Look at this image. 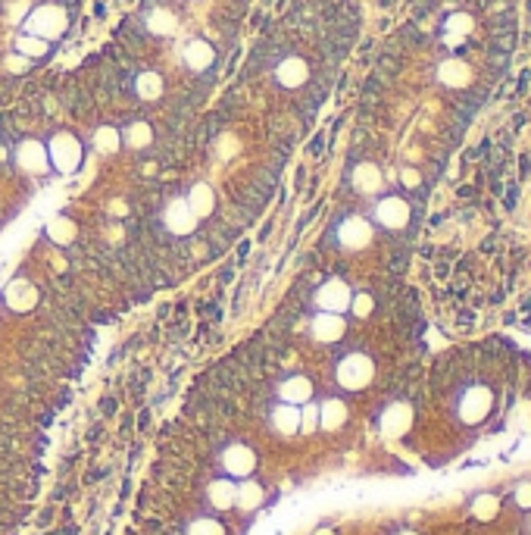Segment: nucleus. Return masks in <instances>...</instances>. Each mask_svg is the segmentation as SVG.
<instances>
[{
	"mask_svg": "<svg viewBox=\"0 0 531 535\" xmlns=\"http://www.w3.org/2000/svg\"><path fill=\"white\" fill-rule=\"evenodd\" d=\"M94 145H97L100 154H116L119 145H122V132H116V129H100V132H94Z\"/></svg>",
	"mask_w": 531,
	"mask_h": 535,
	"instance_id": "obj_22",
	"label": "nucleus"
},
{
	"mask_svg": "<svg viewBox=\"0 0 531 535\" xmlns=\"http://www.w3.org/2000/svg\"><path fill=\"white\" fill-rule=\"evenodd\" d=\"M185 535H225V526L212 516H197V520L187 522Z\"/></svg>",
	"mask_w": 531,
	"mask_h": 535,
	"instance_id": "obj_21",
	"label": "nucleus"
},
{
	"mask_svg": "<svg viewBox=\"0 0 531 535\" xmlns=\"http://www.w3.org/2000/svg\"><path fill=\"white\" fill-rule=\"evenodd\" d=\"M162 222H166V229L172 235H191L194 229H197L200 216L191 210V204L185 201V197H175V201H169V207L162 210Z\"/></svg>",
	"mask_w": 531,
	"mask_h": 535,
	"instance_id": "obj_6",
	"label": "nucleus"
},
{
	"mask_svg": "<svg viewBox=\"0 0 531 535\" xmlns=\"http://www.w3.org/2000/svg\"><path fill=\"white\" fill-rule=\"evenodd\" d=\"M516 504H519V507H525V510L531 507V482H522L516 488Z\"/></svg>",
	"mask_w": 531,
	"mask_h": 535,
	"instance_id": "obj_27",
	"label": "nucleus"
},
{
	"mask_svg": "<svg viewBox=\"0 0 531 535\" xmlns=\"http://www.w3.org/2000/svg\"><path fill=\"white\" fill-rule=\"evenodd\" d=\"M122 145L128 151H144V147L153 145V126L147 120H135L122 129Z\"/></svg>",
	"mask_w": 531,
	"mask_h": 535,
	"instance_id": "obj_15",
	"label": "nucleus"
},
{
	"mask_svg": "<svg viewBox=\"0 0 531 535\" xmlns=\"http://www.w3.org/2000/svg\"><path fill=\"white\" fill-rule=\"evenodd\" d=\"M350 304H353V313L356 316H369V313H372V297H369V295H353V297H350Z\"/></svg>",
	"mask_w": 531,
	"mask_h": 535,
	"instance_id": "obj_25",
	"label": "nucleus"
},
{
	"mask_svg": "<svg viewBox=\"0 0 531 535\" xmlns=\"http://www.w3.org/2000/svg\"><path fill=\"white\" fill-rule=\"evenodd\" d=\"M269 422H272V429L278 435H294L300 432V407L297 404H275L272 413H269Z\"/></svg>",
	"mask_w": 531,
	"mask_h": 535,
	"instance_id": "obj_11",
	"label": "nucleus"
},
{
	"mask_svg": "<svg viewBox=\"0 0 531 535\" xmlns=\"http://www.w3.org/2000/svg\"><path fill=\"white\" fill-rule=\"evenodd\" d=\"M16 160L19 166H22L28 176H44V172L50 170V157H47V147L41 145V141H22L16 151Z\"/></svg>",
	"mask_w": 531,
	"mask_h": 535,
	"instance_id": "obj_9",
	"label": "nucleus"
},
{
	"mask_svg": "<svg viewBox=\"0 0 531 535\" xmlns=\"http://www.w3.org/2000/svg\"><path fill=\"white\" fill-rule=\"evenodd\" d=\"M344 422H347V407H344V401L328 397V401L319 404V426H322L325 432H335V429H341Z\"/></svg>",
	"mask_w": 531,
	"mask_h": 535,
	"instance_id": "obj_16",
	"label": "nucleus"
},
{
	"mask_svg": "<svg viewBox=\"0 0 531 535\" xmlns=\"http://www.w3.org/2000/svg\"><path fill=\"white\" fill-rule=\"evenodd\" d=\"M350 297H353L350 285L341 282V279H331L316 291V307L325 310V313H344L350 307Z\"/></svg>",
	"mask_w": 531,
	"mask_h": 535,
	"instance_id": "obj_7",
	"label": "nucleus"
},
{
	"mask_svg": "<svg viewBox=\"0 0 531 535\" xmlns=\"http://www.w3.org/2000/svg\"><path fill=\"white\" fill-rule=\"evenodd\" d=\"M372 216H375V222H378L381 229H387V232H400V229L410 226L412 207H410V201H403L400 195H387V197H381V201L375 204Z\"/></svg>",
	"mask_w": 531,
	"mask_h": 535,
	"instance_id": "obj_4",
	"label": "nucleus"
},
{
	"mask_svg": "<svg viewBox=\"0 0 531 535\" xmlns=\"http://www.w3.org/2000/svg\"><path fill=\"white\" fill-rule=\"evenodd\" d=\"M487 413H491V391L478 388V385L469 388L460 401V416L469 422V426H475V422H481Z\"/></svg>",
	"mask_w": 531,
	"mask_h": 535,
	"instance_id": "obj_10",
	"label": "nucleus"
},
{
	"mask_svg": "<svg viewBox=\"0 0 531 535\" xmlns=\"http://www.w3.org/2000/svg\"><path fill=\"white\" fill-rule=\"evenodd\" d=\"M235 495H237V482H231V476L212 479V482L206 485V501H210V507H216V510L235 507Z\"/></svg>",
	"mask_w": 531,
	"mask_h": 535,
	"instance_id": "obj_13",
	"label": "nucleus"
},
{
	"mask_svg": "<svg viewBox=\"0 0 531 535\" xmlns=\"http://www.w3.org/2000/svg\"><path fill=\"white\" fill-rule=\"evenodd\" d=\"M47 157L56 172L69 176V172H75L81 166V141L72 132H56L47 141Z\"/></svg>",
	"mask_w": 531,
	"mask_h": 535,
	"instance_id": "obj_2",
	"label": "nucleus"
},
{
	"mask_svg": "<svg viewBox=\"0 0 531 535\" xmlns=\"http://www.w3.org/2000/svg\"><path fill=\"white\" fill-rule=\"evenodd\" d=\"M278 397L285 404H306L312 397V382L306 376H300V372H294V376L281 379L278 385Z\"/></svg>",
	"mask_w": 531,
	"mask_h": 535,
	"instance_id": "obj_12",
	"label": "nucleus"
},
{
	"mask_svg": "<svg viewBox=\"0 0 531 535\" xmlns=\"http://www.w3.org/2000/svg\"><path fill=\"white\" fill-rule=\"evenodd\" d=\"M475 513H478L481 520H491V516L497 513V497H491V495H481L478 501H475Z\"/></svg>",
	"mask_w": 531,
	"mask_h": 535,
	"instance_id": "obj_23",
	"label": "nucleus"
},
{
	"mask_svg": "<svg viewBox=\"0 0 531 535\" xmlns=\"http://www.w3.org/2000/svg\"><path fill=\"white\" fill-rule=\"evenodd\" d=\"M319 422V407H303V413H300V429L303 432H312Z\"/></svg>",
	"mask_w": 531,
	"mask_h": 535,
	"instance_id": "obj_26",
	"label": "nucleus"
},
{
	"mask_svg": "<svg viewBox=\"0 0 531 535\" xmlns=\"http://www.w3.org/2000/svg\"><path fill=\"white\" fill-rule=\"evenodd\" d=\"M410 420H412V410L406 404H391L385 410V416H381V429H385V435H400L406 432Z\"/></svg>",
	"mask_w": 531,
	"mask_h": 535,
	"instance_id": "obj_18",
	"label": "nucleus"
},
{
	"mask_svg": "<svg viewBox=\"0 0 531 535\" xmlns=\"http://www.w3.org/2000/svg\"><path fill=\"white\" fill-rule=\"evenodd\" d=\"M353 188L360 191V195H375V191L381 188V170L375 163H356L353 170Z\"/></svg>",
	"mask_w": 531,
	"mask_h": 535,
	"instance_id": "obj_17",
	"label": "nucleus"
},
{
	"mask_svg": "<svg viewBox=\"0 0 531 535\" xmlns=\"http://www.w3.org/2000/svg\"><path fill=\"white\" fill-rule=\"evenodd\" d=\"M78 0H0V85L44 66L75 26Z\"/></svg>",
	"mask_w": 531,
	"mask_h": 535,
	"instance_id": "obj_1",
	"label": "nucleus"
},
{
	"mask_svg": "<svg viewBox=\"0 0 531 535\" xmlns=\"http://www.w3.org/2000/svg\"><path fill=\"white\" fill-rule=\"evenodd\" d=\"M372 376H375V363H372V357H366V354H347V357H341V363H337V370H335L337 385L347 391L366 388V385L372 382Z\"/></svg>",
	"mask_w": 531,
	"mask_h": 535,
	"instance_id": "obj_3",
	"label": "nucleus"
},
{
	"mask_svg": "<svg viewBox=\"0 0 531 535\" xmlns=\"http://www.w3.org/2000/svg\"><path fill=\"white\" fill-rule=\"evenodd\" d=\"M50 235H53L56 241H69V238H72V222H69V220H56L53 226H50Z\"/></svg>",
	"mask_w": 531,
	"mask_h": 535,
	"instance_id": "obj_24",
	"label": "nucleus"
},
{
	"mask_svg": "<svg viewBox=\"0 0 531 535\" xmlns=\"http://www.w3.org/2000/svg\"><path fill=\"white\" fill-rule=\"evenodd\" d=\"M397 535H416V532H397Z\"/></svg>",
	"mask_w": 531,
	"mask_h": 535,
	"instance_id": "obj_28",
	"label": "nucleus"
},
{
	"mask_svg": "<svg viewBox=\"0 0 531 535\" xmlns=\"http://www.w3.org/2000/svg\"><path fill=\"white\" fill-rule=\"evenodd\" d=\"M347 332V322H344L341 313H319L316 320H312V335H316L319 341H337L341 335Z\"/></svg>",
	"mask_w": 531,
	"mask_h": 535,
	"instance_id": "obj_14",
	"label": "nucleus"
},
{
	"mask_svg": "<svg viewBox=\"0 0 531 535\" xmlns=\"http://www.w3.org/2000/svg\"><path fill=\"white\" fill-rule=\"evenodd\" d=\"M185 201L191 204V210L197 216H210L212 213V204H216V197H212V188L210 185H203V182H197L191 191L185 195Z\"/></svg>",
	"mask_w": 531,
	"mask_h": 535,
	"instance_id": "obj_19",
	"label": "nucleus"
},
{
	"mask_svg": "<svg viewBox=\"0 0 531 535\" xmlns=\"http://www.w3.org/2000/svg\"><path fill=\"white\" fill-rule=\"evenodd\" d=\"M262 504V485L260 482H241L237 485V495H235V507H244V510H253Z\"/></svg>",
	"mask_w": 531,
	"mask_h": 535,
	"instance_id": "obj_20",
	"label": "nucleus"
},
{
	"mask_svg": "<svg viewBox=\"0 0 531 535\" xmlns=\"http://www.w3.org/2000/svg\"><path fill=\"white\" fill-rule=\"evenodd\" d=\"M219 460H222L225 476H231V479H247L250 472L256 470V454H253V447L241 445V441H231V445L225 447L222 454H219Z\"/></svg>",
	"mask_w": 531,
	"mask_h": 535,
	"instance_id": "obj_5",
	"label": "nucleus"
},
{
	"mask_svg": "<svg viewBox=\"0 0 531 535\" xmlns=\"http://www.w3.org/2000/svg\"><path fill=\"white\" fill-rule=\"evenodd\" d=\"M337 241H341V247H347V251H360V247H366L369 241H372V226H369L362 216H347V220L337 226Z\"/></svg>",
	"mask_w": 531,
	"mask_h": 535,
	"instance_id": "obj_8",
	"label": "nucleus"
}]
</instances>
